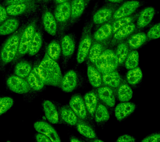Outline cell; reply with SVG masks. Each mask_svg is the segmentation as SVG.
<instances>
[{"instance_id":"74e56055","label":"cell","mask_w":160,"mask_h":142,"mask_svg":"<svg viewBox=\"0 0 160 142\" xmlns=\"http://www.w3.org/2000/svg\"><path fill=\"white\" fill-rule=\"evenodd\" d=\"M139 60V56L137 51H132L129 52L124 62L126 68L131 70L136 68L138 65Z\"/></svg>"},{"instance_id":"83f0119b","label":"cell","mask_w":160,"mask_h":142,"mask_svg":"<svg viewBox=\"0 0 160 142\" xmlns=\"http://www.w3.org/2000/svg\"><path fill=\"white\" fill-rule=\"evenodd\" d=\"M42 43V36L40 32H35L33 38L30 43L28 53L32 56L36 55L41 49Z\"/></svg>"},{"instance_id":"b9f144b4","label":"cell","mask_w":160,"mask_h":142,"mask_svg":"<svg viewBox=\"0 0 160 142\" xmlns=\"http://www.w3.org/2000/svg\"><path fill=\"white\" fill-rule=\"evenodd\" d=\"M147 38L150 40L158 39L160 37V23H156L151 27L146 35Z\"/></svg>"},{"instance_id":"277c9868","label":"cell","mask_w":160,"mask_h":142,"mask_svg":"<svg viewBox=\"0 0 160 142\" xmlns=\"http://www.w3.org/2000/svg\"><path fill=\"white\" fill-rule=\"evenodd\" d=\"M92 23L86 25L84 28L83 32L78 50L76 59L78 63H82L88 56V52L92 44V37L91 35Z\"/></svg>"},{"instance_id":"ee69618b","label":"cell","mask_w":160,"mask_h":142,"mask_svg":"<svg viewBox=\"0 0 160 142\" xmlns=\"http://www.w3.org/2000/svg\"><path fill=\"white\" fill-rule=\"evenodd\" d=\"M136 139L132 136L128 135H123L119 137L116 142H134Z\"/></svg>"},{"instance_id":"7dc6e473","label":"cell","mask_w":160,"mask_h":142,"mask_svg":"<svg viewBox=\"0 0 160 142\" xmlns=\"http://www.w3.org/2000/svg\"><path fill=\"white\" fill-rule=\"evenodd\" d=\"M32 0H5V3L7 5L16 3H28Z\"/></svg>"},{"instance_id":"4dcf8cb0","label":"cell","mask_w":160,"mask_h":142,"mask_svg":"<svg viewBox=\"0 0 160 142\" xmlns=\"http://www.w3.org/2000/svg\"><path fill=\"white\" fill-rule=\"evenodd\" d=\"M104 50L102 43L95 42L91 45L88 56L90 61L95 64Z\"/></svg>"},{"instance_id":"f546056e","label":"cell","mask_w":160,"mask_h":142,"mask_svg":"<svg viewBox=\"0 0 160 142\" xmlns=\"http://www.w3.org/2000/svg\"><path fill=\"white\" fill-rule=\"evenodd\" d=\"M27 3H16L8 5L6 8L8 14L12 17H16L23 14L28 8Z\"/></svg>"},{"instance_id":"7a4b0ae2","label":"cell","mask_w":160,"mask_h":142,"mask_svg":"<svg viewBox=\"0 0 160 142\" xmlns=\"http://www.w3.org/2000/svg\"><path fill=\"white\" fill-rule=\"evenodd\" d=\"M23 28L14 33L2 45L0 51V61L3 65L11 63L16 56L18 52L20 37Z\"/></svg>"},{"instance_id":"cb8c5ba5","label":"cell","mask_w":160,"mask_h":142,"mask_svg":"<svg viewBox=\"0 0 160 142\" xmlns=\"http://www.w3.org/2000/svg\"><path fill=\"white\" fill-rule=\"evenodd\" d=\"M86 6L85 0H72L71 3V23L77 20L83 13Z\"/></svg>"},{"instance_id":"4fadbf2b","label":"cell","mask_w":160,"mask_h":142,"mask_svg":"<svg viewBox=\"0 0 160 142\" xmlns=\"http://www.w3.org/2000/svg\"><path fill=\"white\" fill-rule=\"evenodd\" d=\"M155 10L152 7H147L142 10L139 15L136 22V27L142 29L147 27L153 19Z\"/></svg>"},{"instance_id":"3957f363","label":"cell","mask_w":160,"mask_h":142,"mask_svg":"<svg viewBox=\"0 0 160 142\" xmlns=\"http://www.w3.org/2000/svg\"><path fill=\"white\" fill-rule=\"evenodd\" d=\"M96 68L102 74L115 71L118 66V63L112 50H104L95 63Z\"/></svg>"},{"instance_id":"5b68a950","label":"cell","mask_w":160,"mask_h":142,"mask_svg":"<svg viewBox=\"0 0 160 142\" xmlns=\"http://www.w3.org/2000/svg\"><path fill=\"white\" fill-rule=\"evenodd\" d=\"M36 22L32 21L23 28L20 38L18 56H23L28 53L30 43L36 32Z\"/></svg>"},{"instance_id":"f5cc1de1","label":"cell","mask_w":160,"mask_h":142,"mask_svg":"<svg viewBox=\"0 0 160 142\" xmlns=\"http://www.w3.org/2000/svg\"><path fill=\"white\" fill-rule=\"evenodd\" d=\"M85 2H90V1H91V0H85Z\"/></svg>"},{"instance_id":"9a60e30c","label":"cell","mask_w":160,"mask_h":142,"mask_svg":"<svg viewBox=\"0 0 160 142\" xmlns=\"http://www.w3.org/2000/svg\"><path fill=\"white\" fill-rule=\"evenodd\" d=\"M113 35L111 23H105L101 26L94 33L93 38L95 42L103 43Z\"/></svg>"},{"instance_id":"f1b7e54d","label":"cell","mask_w":160,"mask_h":142,"mask_svg":"<svg viewBox=\"0 0 160 142\" xmlns=\"http://www.w3.org/2000/svg\"><path fill=\"white\" fill-rule=\"evenodd\" d=\"M32 70V66L30 63L22 61L16 65L14 70L15 75L23 78H27Z\"/></svg>"},{"instance_id":"e575fe53","label":"cell","mask_w":160,"mask_h":142,"mask_svg":"<svg viewBox=\"0 0 160 142\" xmlns=\"http://www.w3.org/2000/svg\"><path fill=\"white\" fill-rule=\"evenodd\" d=\"M142 77V73L141 68L136 67L129 70L126 75V80L129 84L135 85L141 81Z\"/></svg>"},{"instance_id":"7bdbcfd3","label":"cell","mask_w":160,"mask_h":142,"mask_svg":"<svg viewBox=\"0 0 160 142\" xmlns=\"http://www.w3.org/2000/svg\"><path fill=\"white\" fill-rule=\"evenodd\" d=\"M142 142H160V134H154L146 137L141 140Z\"/></svg>"},{"instance_id":"603a6c76","label":"cell","mask_w":160,"mask_h":142,"mask_svg":"<svg viewBox=\"0 0 160 142\" xmlns=\"http://www.w3.org/2000/svg\"><path fill=\"white\" fill-rule=\"evenodd\" d=\"M43 108L45 116L48 120L52 124H56L58 122V112L54 105L49 100L45 101Z\"/></svg>"},{"instance_id":"c3c4849f","label":"cell","mask_w":160,"mask_h":142,"mask_svg":"<svg viewBox=\"0 0 160 142\" xmlns=\"http://www.w3.org/2000/svg\"><path fill=\"white\" fill-rule=\"evenodd\" d=\"M110 3H121L123 0H107Z\"/></svg>"},{"instance_id":"484cf974","label":"cell","mask_w":160,"mask_h":142,"mask_svg":"<svg viewBox=\"0 0 160 142\" xmlns=\"http://www.w3.org/2000/svg\"><path fill=\"white\" fill-rule=\"evenodd\" d=\"M147 40V37L146 33L143 32H139L131 36L128 38L127 43L129 48L136 49L143 45Z\"/></svg>"},{"instance_id":"ab89813d","label":"cell","mask_w":160,"mask_h":142,"mask_svg":"<svg viewBox=\"0 0 160 142\" xmlns=\"http://www.w3.org/2000/svg\"><path fill=\"white\" fill-rule=\"evenodd\" d=\"M134 19V17H128L119 18L118 19L113 21L111 23L113 34L120 28H122L127 25L132 23Z\"/></svg>"},{"instance_id":"f35d334b","label":"cell","mask_w":160,"mask_h":142,"mask_svg":"<svg viewBox=\"0 0 160 142\" xmlns=\"http://www.w3.org/2000/svg\"><path fill=\"white\" fill-rule=\"evenodd\" d=\"M77 130L82 136L88 139H95L96 138V133L88 125L82 122L77 123Z\"/></svg>"},{"instance_id":"d590c367","label":"cell","mask_w":160,"mask_h":142,"mask_svg":"<svg viewBox=\"0 0 160 142\" xmlns=\"http://www.w3.org/2000/svg\"><path fill=\"white\" fill-rule=\"evenodd\" d=\"M94 115L95 121L98 123L107 121L110 118L109 113L107 108L102 104L98 105Z\"/></svg>"},{"instance_id":"52a82bcc","label":"cell","mask_w":160,"mask_h":142,"mask_svg":"<svg viewBox=\"0 0 160 142\" xmlns=\"http://www.w3.org/2000/svg\"><path fill=\"white\" fill-rule=\"evenodd\" d=\"M140 3L136 0L127 1L114 11L112 17V20L130 17L139 8Z\"/></svg>"},{"instance_id":"6da1fadb","label":"cell","mask_w":160,"mask_h":142,"mask_svg":"<svg viewBox=\"0 0 160 142\" xmlns=\"http://www.w3.org/2000/svg\"><path fill=\"white\" fill-rule=\"evenodd\" d=\"M38 67L40 76L45 84L52 86H59L62 78V73L58 63L51 59L47 54Z\"/></svg>"},{"instance_id":"f907efd6","label":"cell","mask_w":160,"mask_h":142,"mask_svg":"<svg viewBox=\"0 0 160 142\" xmlns=\"http://www.w3.org/2000/svg\"><path fill=\"white\" fill-rule=\"evenodd\" d=\"M70 141H71V142H79L81 141L77 139V138H71Z\"/></svg>"},{"instance_id":"816d5d0a","label":"cell","mask_w":160,"mask_h":142,"mask_svg":"<svg viewBox=\"0 0 160 142\" xmlns=\"http://www.w3.org/2000/svg\"><path fill=\"white\" fill-rule=\"evenodd\" d=\"M93 141L95 142H103V141H102V140H98V139L96 140H93Z\"/></svg>"},{"instance_id":"5bb4252c","label":"cell","mask_w":160,"mask_h":142,"mask_svg":"<svg viewBox=\"0 0 160 142\" xmlns=\"http://www.w3.org/2000/svg\"><path fill=\"white\" fill-rule=\"evenodd\" d=\"M136 105L131 102H121L115 109V115L118 120H122L134 111Z\"/></svg>"},{"instance_id":"4316f807","label":"cell","mask_w":160,"mask_h":142,"mask_svg":"<svg viewBox=\"0 0 160 142\" xmlns=\"http://www.w3.org/2000/svg\"><path fill=\"white\" fill-rule=\"evenodd\" d=\"M84 101L87 111L91 116H93L98 106V98L96 93L93 92L86 93Z\"/></svg>"},{"instance_id":"60d3db41","label":"cell","mask_w":160,"mask_h":142,"mask_svg":"<svg viewBox=\"0 0 160 142\" xmlns=\"http://www.w3.org/2000/svg\"><path fill=\"white\" fill-rule=\"evenodd\" d=\"M13 100L8 97L0 98V115L6 113L12 107Z\"/></svg>"},{"instance_id":"44dd1931","label":"cell","mask_w":160,"mask_h":142,"mask_svg":"<svg viewBox=\"0 0 160 142\" xmlns=\"http://www.w3.org/2000/svg\"><path fill=\"white\" fill-rule=\"evenodd\" d=\"M61 49L65 57L72 56L75 49V42L73 37L70 35H66L62 37L61 42Z\"/></svg>"},{"instance_id":"1f68e13d","label":"cell","mask_w":160,"mask_h":142,"mask_svg":"<svg viewBox=\"0 0 160 142\" xmlns=\"http://www.w3.org/2000/svg\"><path fill=\"white\" fill-rule=\"evenodd\" d=\"M133 95L131 88L127 84H122L119 86L118 89V97L120 101L128 102Z\"/></svg>"},{"instance_id":"d6a6232c","label":"cell","mask_w":160,"mask_h":142,"mask_svg":"<svg viewBox=\"0 0 160 142\" xmlns=\"http://www.w3.org/2000/svg\"><path fill=\"white\" fill-rule=\"evenodd\" d=\"M61 116L62 120L70 125H75L78 123V117L72 110L67 107L61 109Z\"/></svg>"},{"instance_id":"8fae6325","label":"cell","mask_w":160,"mask_h":142,"mask_svg":"<svg viewBox=\"0 0 160 142\" xmlns=\"http://www.w3.org/2000/svg\"><path fill=\"white\" fill-rule=\"evenodd\" d=\"M78 77L77 74L74 71H68L62 77L61 86V89L66 93L72 91L77 86Z\"/></svg>"},{"instance_id":"7c38bea8","label":"cell","mask_w":160,"mask_h":142,"mask_svg":"<svg viewBox=\"0 0 160 142\" xmlns=\"http://www.w3.org/2000/svg\"><path fill=\"white\" fill-rule=\"evenodd\" d=\"M114 9L111 7H105L98 10L92 17V23L96 25H101L107 23L113 16Z\"/></svg>"},{"instance_id":"bcb514c9","label":"cell","mask_w":160,"mask_h":142,"mask_svg":"<svg viewBox=\"0 0 160 142\" xmlns=\"http://www.w3.org/2000/svg\"><path fill=\"white\" fill-rule=\"evenodd\" d=\"M36 141L38 142H51L48 137L42 133H39L37 134L36 136Z\"/></svg>"},{"instance_id":"f6af8a7d","label":"cell","mask_w":160,"mask_h":142,"mask_svg":"<svg viewBox=\"0 0 160 142\" xmlns=\"http://www.w3.org/2000/svg\"><path fill=\"white\" fill-rule=\"evenodd\" d=\"M8 14L6 12V8L0 5V23H2L7 19Z\"/></svg>"},{"instance_id":"8992f818","label":"cell","mask_w":160,"mask_h":142,"mask_svg":"<svg viewBox=\"0 0 160 142\" xmlns=\"http://www.w3.org/2000/svg\"><path fill=\"white\" fill-rule=\"evenodd\" d=\"M6 84L10 90L18 94L28 93L31 89L27 81L16 75L9 77L6 81Z\"/></svg>"},{"instance_id":"9c48e42d","label":"cell","mask_w":160,"mask_h":142,"mask_svg":"<svg viewBox=\"0 0 160 142\" xmlns=\"http://www.w3.org/2000/svg\"><path fill=\"white\" fill-rule=\"evenodd\" d=\"M70 108L77 116L81 120L87 117V110L83 99L81 96L75 95L71 98L69 102Z\"/></svg>"},{"instance_id":"e0dca14e","label":"cell","mask_w":160,"mask_h":142,"mask_svg":"<svg viewBox=\"0 0 160 142\" xmlns=\"http://www.w3.org/2000/svg\"><path fill=\"white\" fill-rule=\"evenodd\" d=\"M42 24L45 31L51 36H55L57 33V24L54 16L49 11H46L42 17Z\"/></svg>"},{"instance_id":"d4e9b609","label":"cell","mask_w":160,"mask_h":142,"mask_svg":"<svg viewBox=\"0 0 160 142\" xmlns=\"http://www.w3.org/2000/svg\"><path fill=\"white\" fill-rule=\"evenodd\" d=\"M87 75L89 82L95 88L101 86L102 83V76L101 72L92 65L88 67Z\"/></svg>"},{"instance_id":"ac0fdd59","label":"cell","mask_w":160,"mask_h":142,"mask_svg":"<svg viewBox=\"0 0 160 142\" xmlns=\"http://www.w3.org/2000/svg\"><path fill=\"white\" fill-rule=\"evenodd\" d=\"M27 81L31 89L35 91L41 90L46 85L38 73L37 67L32 69L27 77Z\"/></svg>"},{"instance_id":"d6986e66","label":"cell","mask_w":160,"mask_h":142,"mask_svg":"<svg viewBox=\"0 0 160 142\" xmlns=\"http://www.w3.org/2000/svg\"><path fill=\"white\" fill-rule=\"evenodd\" d=\"M136 28V25L133 22L122 27L114 33L111 42L117 43L124 40L133 33Z\"/></svg>"},{"instance_id":"ffe728a7","label":"cell","mask_w":160,"mask_h":142,"mask_svg":"<svg viewBox=\"0 0 160 142\" xmlns=\"http://www.w3.org/2000/svg\"><path fill=\"white\" fill-rule=\"evenodd\" d=\"M102 82L108 87L111 88H118L121 85V76L116 71L102 73Z\"/></svg>"},{"instance_id":"ba28073f","label":"cell","mask_w":160,"mask_h":142,"mask_svg":"<svg viewBox=\"0 0 160 142\" xmlns=\"http://www.w3.org/2000/svg\"><path fill=\"white\" fill-rule=\"evenodd\" d=\"M35 130L48 137L51 142H59L61 140L54 128L48 123L43 121L36 122L34 125Z\"/></svg>"},{"instance_id":"681fc988","label":"cell","mask_w":160,"mask_h":142,"mask_svg":"<svg viewBox=\"0 0 160 142\" xmlns=\"http://www.w3.org/2000/svg\"><path fill=\"white\" fill-rule=\"evenodd\" d=\"M69 1V0H55V2L57 4H59V3L68 2Z\"/></svg>"},{"instance_id":"2e32d148","label":"cell","mask_w":160,"mask_h":142,"mask_svg":"<svg viewBox=\"0 0 160 142\" xmlns=\"http://www.w3.org/2000/svg\"><path fill=\"white\" fill-rule=\"evenodd\" d=\"M98 95L99 99L108 106H114L116 98L111 88L107 86L100 87L98 90Z\"/></svg>"},{"instance_id":"8d00e7d4","label":"cell","mask_w":160,"mask_h":142,"mask_svg":"<svg viewBox=\"0 0 160 142\" xmlns=\"http://www.w3.org/2000/svg\"><path fill=\"white\" fill-rule=\"evenodd\" d=\"M61 52L59 43L56 41H52L48 46L46 53L51 59L56 61L59 58Z\"/></svg>"},{"instance_id":"836d02e7","label":"cell","mask_w":160,"mask_h":142,"mask_svg":"<svg viewBox=\"0 0 160 142\" xmlns=\"http://www.w3.org/2000/svg\"><path fill=\"white\" fill-rule=\"evenodd\" d=\"M129 53V48L127 43L125 42L119 43L115 53L119 64L121 65L124 63Z\"/></svg>"},{"instance_id":"7402d4cb","label":"cell","mask_w":160,"mask_h":142,"mask_svg":"<svg viewBox=\"0 0 160 142\" xmlns=\"http://www.w3.org/2000/svg\"><path fill=\"white\" fill-rule=\"evenodd\" d=\"M19 26V22L16 18H7L0 25V35H8L15 33Z\"/></svg>"},{"instance_id":"30bf717a","label":"cell","mask_w":160,"mask_h":142,"mask_svg":"<svg viewBox=\"0 0 160 142\" xmlns=\"http://www.w3.org/2000/svg\"><path fill=\"white\" fill-rule=\"evenodd\" d=\"M71 15V3L68 2L58 4L54 16L57 22L63 24L70 19Z\"/></svg>"}]
</instances>
